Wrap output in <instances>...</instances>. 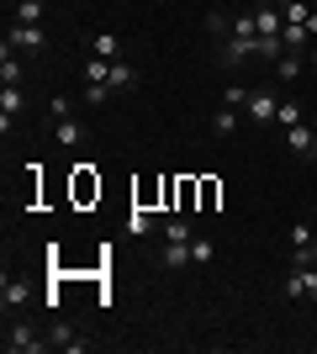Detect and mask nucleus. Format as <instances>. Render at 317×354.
Returning <instances> with one entry per match:
<instances>
[{"label":"nucleus","mask_w":317,"mask_h":354,"mask_svg":"<svg viewBox=\"0 0 317 354\" xmlns=\"http://www.w3.org/2000/svg\"><path fill=\"white\" fill-rule=\"evenodd\" d=\"M217 59H222V69H238V64H249V59H265V32H259L254 11L227 16V37L217 43Z\"/></svg>","instance_id":"f257e3e1"},{"label":"nucleus","mask_w":317,"mask_h":354,"mask_svg":"<svg viewBox=\"0 0 317 354\" xmlns=\"http://www.w3.org/2000/svg\"><path fill=\"white\" fill-rule=\"evenodd\" d=\"M286 296H296V301H317V265H312V259H291Z\"/></svg>","instance_id":"f03ea898"},{"label":"nucleus","mask_w":317,"mask_h":354,"mask_svg":"<svg viewBox=\"0 0 317 354\" xmlns=\"http://www.w3.org/2000/svg\"><path fill=\"white\" fill-rule=\"evenodd\" d=\"M6 43L16 48V53H37V48L48 43L43 27H32V21H11V32H6Z\"/></svg>","instance_id":"7ed1b4c3"},{"label":"nucleus","mask_w":317,"mask_h":354,"mask_svg":"<svg viewBox=\"0 0 317 354\" xmlns=\"http://www.w3.org/2000/svg\"><path fill=\"white\" fill-rule=\"evenodd\" d=\"M254 122H275V111H280V95L275 90H249V106H243Z\"/></svg>","instance_id":"20e7f679"},{"label":"nucleus","mask_w":317,"mask_h":354,"mask_svg":"<svg viewBox=\"0 0 317 354\" xmlns=\"http://www.w3.org/2000/svg\"><path fill=\"white\" fill-rule=\"evenodd\" d=\"M6 349H16V354H37V349H48V339H37L27 323H16V328H6Z\"/></svg>","instance_id":"39448f33"},{"label":"nucleus","mask_w":317,"mask_h":354,"mask_svg":"<svg viewBox=\"0 0 317 354\" xmlns=\"http://www.w3.org/2000/svg\"><path fill=\"white\" fill-rule=\"evenodd\" d=\"M21 106H27V101H21V85H6V90H0V127H6V133H11V122L21 117Z\"/></svg>","instance_id":"423d86ee"},{"label":"nucleus","mask_w":317,"mask_h":354,"mask_svg":"<svg viewBox=\"0 0 317 354\" xmlns=\"http://www.w3.org/2000/svg\"><path fill=\"white\" fill-rule=\"evenodd\" d=\"M286 148H291V153H302V159H312V153H317V133H312V127H286Z\"/></svg>","instance_id":"0eeeda50"},{"label":"nucleus","mask_w":317,"mask_h":354,"mask_svg":"<svg viewBox=\"0 0 317 354\" xmlns=\"http://www.w3.org/2000/svg\"><path fill=\"white\" fill-rule=\"evenodd\" d=\"M159 233H164V243H185V249H191V238H196V227H191L185 217H164V222H159Z\"/></svg>","instance_id":"6e6552de"},{"label":"nucleus","mask_w":317,"mask_h":354,"mask_svg":"<svg viewBox=\"0 0 317 354\" xmlns=\"http://www.w3.org/2000/svg\"><path fill=\"white\" fill-rule=\"evenodd\" d=\"M0 301H6V312H16V307H27V301H32L27 281H11V275H6V286H0Z\"/></svg>","instance_id":"1a4fd4ad"},{"label":"nucleus","mask_w":317,"mask_h":354,"mask_svg":"<svg viewBox=\"0 0 317 354\" xmlns=\"http://www.w3.org/2000/svg\"><path fill=\"white\" fill-rule=\"evenodd\" d=\"M133 80H137L133 64H127V59H111V69H106V85H111V90H133Z\"/></svg>","instance_id":"9d476101"},{"label":"nucleus","mask_w":317,"mask_h":354,"mask_svg":"<svg viewBox=\"0 0 317 354\" xmlns=\"http://www.w3.org/2000/svg\"><path fill=\"white\" fill-rule=\"evenodd\" d=\"M0 85H21V64H16V48H0Z\"/></svg>","instance_id":"9b49d317"},{"label":"nucleus","mask_w":317,"mask_h":354,"mask_svg":"<svg viewBox=\"0 0 317 354\" xmlns=\"http://www.w3.org/2000/svg\"><path fill=\"white\" fill-rule=\"evenodd\" d=\"M90 53H95V59H122V37H111V32H95V37H90Z\"/></svg>","instance_id":"f8f14e48"},{"label":"nucleus","mask_w":317,"mask_h":354,"mask_svg":"<svg viewBox=\"0 0 317 354\" xmlns=\"http://www.w3.org/2000/svg\"><path fill=\"white\" fill-rule=\"evenodd\" d=\"M307 37H312V32H307L302 21H286V27H280V43H286L291 53H307Z\"/></svg>","instance_id":"ddd939ff"},{"label":"nucleus","mask_w":317,"mask_h":354,"mask_svg":"<svg viewBox=\"0 0 317 354\" xmlns=\"http://www.w3.org/2000/svg\"><path fill=\"white\" fill-rule=\"evenodd\" d=\"M302 64H307V53H280V59H275V80H296V74H302Z\"/></svg>","instance_id":"4468645a"},{"label":"nucleus","mask_w":317,"mask_h":354,"mask_svg":"<svg viewBox=\"0 0 317 354\" xmlns=\"http://www.w3.org/2000/svg\"><path fill=\"white\" fill-rule=\"evenodd\" d=\"M48 344H53V349H85V344H79V333L69 323H53V333H48Z\"/></svg>","instance_id":"2eb2a0df"},{"label":"nucleus","mask_w":317,"mask_h":354,"mask_svg":"<svg viewBox=\"0 0 317 354\" xmlns=\"http://www.w3.org/2000/svg\"><path fill=\"white\" fill-rule=\"evenodd\" d=\"M211 259H217V243H211L206 233H196L191 238V265H211Z\"/></svg>","instance_id":"dca6fc26"},{"label":"nucleus","mask_w":317,"mask_h":354,"mask_svg":"<svg viewBox=\"0 0 317 354\" xmlns=\"http://www.w3.org/2000/svg\"><path fill=\"white\" fill-rule=\"evenodd\" d=\"M159 265H164V270H185V265H191V249H185V243H164Z\"/></svg>","instance_id":"f3484780"},{"label":"nucleus","mask_w":317,"mask_h":354,"mask_svg":"<svg viewBox=\"0 0 317 354\" xmlns=\"http://www.w3.org/2000/svg\"><path fill=\"white\" fill-rule=\"evenodd\" d=\"M211 133H217V138H233V133H238V111H233V106L217 111V117H211Z\"/></svg>","instance_id":"a211bd4d"},{"label":"nucleus","mask_w":317,"mask_h":354,"mask_svg":"<svg viewBox=\"0 0 317 354\" xmlns=\"http://www.w3.org/2000/svg\"><path fill=\"white\" fill-rule=\"evenodd\" d=\"M275 122H280V127H302V106L291 101V95H280V111H275Z\"/></svg>","instance_id":"6ab92c4d"},{"label":"nucleus","mask_w":317,"mask_h":354,"mask_svg":"<svg viewBox=\"0 0 317 354\" xmlns=\"http://www.w3.org/2000/svg\"><path fill=\"white\" fill-rule=\"evenodd\" d=\"M16 21H32V27H43V0H16Z\"/></svg>","instance_id":"aec40b11"},{"label":"nucleus","mask_w":317,"mask_h":354,"mask_svg":"<svg viewBox=\"0 0 317 354\" xmlns=\"http://www.w3.org/2000/svg\"><path fill=\"white\" fill-rule=\"evenodd\" d=\"M153 227H159V222H153V217H148V212H143V207H137V212H133V217H127V233H133V238H143V233H153Z\"/></svg>","instance_id":"412c9836"},{"label":"nucleus","mask_w":317,"mask_h":354,"mask_svg":"<svg viewBox=\"0 0 317 354\" xmlns=\"http://www.w3.org/2000/svg\"><path fill=\"white\" fill-rule=\"evenodd\" d=\"M53 138H59L64 148H75V143H79V122H75V117H64L59 127H53Z\"/></svg>","instance_id":"4be33fe9"},{"label":"nucleus","mask_w":317,"mask_h":354,"mask_svg":"<svg viewBox=\"0 0 317 354\" xmlns=\"http://www.w3.org/2000/svg\"><path fill=\"white\" fill-rule=\"evenodd\" d=\"M312 227H307V222H296V227H291V249H312Z\"/></svg>","instance_id":"5701e85b"},{"label":"nucleus","mask_w":317,"mask_h":354,"mask_svg":"<svg viewBox=\"0 0 317 354\" xmlns=\"http://www.w3.org/2000/svg\"><path fill=\"white\" fill-rule=\"evenodd\" d=\"M111 95H117V90H111V85H85V101H90V106L111 101Z\"/></svg>","instance_id":"b1692460"},{"label":"nucleus","mask_w":317,"mask_h":354,"mask_svg":"<svg viewBox=\"0 0 317 354\" xmlns=\"http://www.w3.org/2000/svg\"><path fill=\"white\" fill-rule=\"evenodd\" d=\"M48 117H59V122L69 117V95H53V101H48Z\"/></svg>","instance_id":"393cba45"},{"label":"nucleus","mask_w":317,"mask_h":354,"mask_svg":"<svg viewBox=\"0 0 317 354\" xmlns=\"http://www.w3.org/2000/svg\"><path fill=\"white\" fill-rule=\"evenodd\" d=\"M227 106H233V111H238V106H249V90H243V85H227Z\"/></svg>","instance_id":"a878e982"},{"label":"nucleus","mask_w":317,"mask_h":354,"mask_svg":"<svg viewBox=\"0 0 317 354\" xmlns=\"http://www.w3.org/2000/svg\"><path fill=\"white\" fill-rule=\"evenodd\" d=\"M307 259H312V265H317V238H312V249H307Z\"/></svg>","instance_id":"bb28decb"},{"label":"nucleus","mask_w":317,"mask_h":354,"mask_svg":"<svg viewBox=\"0 0 317 354\" xmlns=\"http://www.w3.org/2000/svg\"><path fill=\"white\" fill-rule=\"evenodd\" d=\"M312 64H317V43H312Z\"/></svg>","instance_id":"cd10ccee"},{"label":"nucleus","mask_w":317,"mask_h":354,"mask_svg":"<svg viewBox=\"0 0 317 354\" xmlns=\"http://www.w3.org/2000/svg\"><path fill=\"white\" fill-rule=\"evenodd\" d=\"M312 117H317V111H312Z\"/></svg>","instance_id":"c85d7f7f"},{"label":"nucleus","mask_w":317,"mask_h":354,"mask_svg":"<svg viewBox=\"0 0 317 354\" xmlns=\"http://www.w3.org/2000/svg\"><path fill=\"white\" fill-rule=\"evenodd\" d=\"M312 349H317V344H312Z\"/></svg>","instance_id":"c756f323"}]
</instances>
